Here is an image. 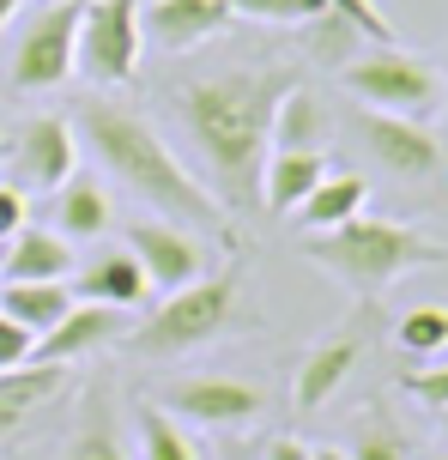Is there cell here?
<instances>
[{
	"label": "cell",
	"instance_id": "obj_10",
	"mask_svg": "<svg viewBox=\"0 0 448 460\" xmlns=\"http://www.w3.org/2000/svg\"><path fill=\"white\" fill-rule=\"evenodd\" d=\"M13 164H19V182L55 194V188L79 170V134H73V121H61V115H37V121H24Z\"/></svg>",
	"mask_w": 448,
	"mask_h": 460
},
{
	"label": "cell",
	"instance_id": "obj_20",
	"mask_svg": "<svg viewBox=\"0 0 448 460\" xmlns=\"http://www.w3.org/2000/svg\"><path fill=\"white\" fill-rule=\"evenodd\" d=\"M364 200H370V182H364L357 170H346V176L328 170V176L315 182V194L297 207V218H303L309 236H315V230H339V225H352L357 212H364Z\"/></svg>",
	"mask_w": 448,
	"mask_h": 460
},
{
	"label": "cell",
	"instance_id": "obj_27",
	"mask_svg": "<svg viewBox=\"0 0 448 460\" xmlns=\"http://www.w3.org/2000/svg\"><path fill=\"white\" fill-rule=\"evenodd\" d=\"M31 351H37V333H31V327H19L13 315H0V369L31 364Z\"/></svg>",
	"mask_w": 448,
	"mask_h": 460
},
{
	"label": "cell",
	"instance_id": "obj_35",
	"mask_svg": "<svg viewBox=\"0 0 448 460\" xmlns=\"http://www.w3.org/2000/svg\"><path fill=\"white\" fill-rule=\"evenodd\" d=\"M443 176H448V158H443Z\"/></svg>",
	"mask_w": 448,
	"mask_h": 460
},
{
	"label": "cell",
	"instance_id": "obj_2",
	"mask_svg": "<svg viewBox=\"0 0 448 460\" xmlns=\"http://www.w3.org/2000/svg\"><path fill=\"white\" fill-rule=\"evenodd\" d=\"M79 134H85V146L97 152V164H103L127 194H140L158 218L189 225V230H224V207L176 164V152L158 139V128H152L140 110L97 97V103L79 110Z\"/></svg>",
	"mask_w": 448,
	"mask_h": 460
},
{
	"label": "cell",
	"instance_id": "obj_13",
	"mask_svg": "<svg viewBox=\"0 0 448 460\" xmlns=\"http://www.w3.org/2000/svg\"><path fill=\"white\" fill-rule=\"evenodd\" d=\"M121 327H127V309H110V303H79L61 315V322L37 333V351H31V364H73V358H85L92 345L116 340Z\"/></svg>",
	"mask_w": 448,
	"mask_h": 460
},
{
	"label": "cell",
	"instance_id": "obj_17",
	"mask_svg": "<svg viewBox=\"0 0 448 460\" xmlns=\"http://www.w3.org/2000/svg\"><path fill=\"white\" fill-rule=\"evenodd\" d=\"M6 279H73V243L61 230H43V225H24L13 236V249L0 261Z\"/></svg>",
	"mask_w": 448,
	"mask_h": 460
},
{
	"label": "cell",
	"instance_id": "obj_18",
	"mask_svg": "<svg viewBox=\"0 0 448 460\" xmlns=\"http://www.w3.org/2000/svg\"><path fill=\"white\" fill-rule=\"evenodd\" d=\"M103 225H110V194H103V182L73 170L67 182L55 188V225L48 230H61L67 243H85V236H103Z\"/></svg>",
	"mask_w": 448,
	"mask_h": 460
},
{
	"label": "cell",
	"instance_id": "obj_5",
	"mask_svg": "<svg viewBox=\"0 0 448 460\" xmlns=\"http://www.w3.org/2000/svg\"><path fill=\"white\" fill-rule=\"evenodd\" d=\"M346 92L364 103V110H382V115H406V121H430L443 110V73L412 61L400 49H376L346 67Z\"/></svg>",
	"mask_w": 448,
	"mask_h": 460
},
{
	"label": "cell",
	"instance_id": "obj_6",
	"mask_svg": "<svg viewBox=\"0 0 448 460\" xmlns=\"http://www.w3.org/2000/svg\"><path fill=\"white\" fill-rule=\"evenodd\" d=\"M140 6L145 0H85V19H79V49H73V67L103 85H127L140 73Z\"/></svg>",
	"mask_w": 448,
	"mask_h": 460
},
{
	"label": "cell",
	"instance_id": "obj_15",
	"mask_svg": "<svg viewBox=\"0 0 448 460\" xmlns=\"http://www.w3.org/2000/svg\"><path fill=\"white\" fill-rule=\"evenodd\" d=\"M145 291H152V279H145V267L134 254H103V261H92L85 273L73 279V297L79 303H110V309H140Z\"/></svg>",
	"mask_w": 448,
	"mask_h": 460
},
{
	"label": "cell",
	"instance_id": "obj_31",
	"mask_svg": "<svg viewBox=\"0 0 448 460\" xmlns=\"http://www.w3.org/2000/svg\"><path fill=\"white\" fill-rule=\"evenodd\" d=\"M267 460H315V448H303L297 437H279L273 448H267Z\"/></svg>",
	"mask_w": 448,
	"mask_h": 460
},
{
	"label": "cell",
	"instance_id": "obj_29",
	"mask_svg": "<svg viewBox=\"0 0 448 460\" xmlns=\"http://www.w3.org/2000/svg\"><path fill=\"white\" fill-rule=\"evenodd\" d=\"M346 460H406V442L394 437V430H382V424H376V430H364V437H357V448Z\"/></svg>",
	"mask_w": 448,
	"mask_h": 460
},
{
	"label": "cell",
	"instance_id": "obj_16",
	"mask_svg": "<svg viewBox=\"0 0 448 460\" xmlns=\"http://www.w3.org/2000/svg\"><path fill=\"white\" fill-rule=\"evenodd\" d=\"M73 309V285L67 279H6L0 285V315H13L31 333H48Z\"/></svg>",
	"mask_w": 448,
	"mask_h": 460
},
{
	"label": "cell",
	"instance_id": "obj_8",
	"mask_svg": "<svg viewBox=\"0 0 448 460\" xmlns=\"http://www.w3.org/2000/svg\"><path fill=\"white\" fill-rule=\"evenodd\" d=\"M127 243H134V261L145 267V279L158 285V291H182L200 279V236L189 225H170V218H145V225L127 230Z\"/></svg>",
	"mask_w": 448,
	"mask_h": 460
},
{
	"label": "cell",
	"instance_id": "obj_22",
	"mask_svg": "<svg viewBox=\"0 0 448 460\" xmlns=\"http://www.w3.org/2000/svg\"><path fill=\"white\" fill-rule=\"evenodd\" d=\"M357 364V340L346 333V340H328V345H315L303 364H297V406L303 412H315V406H328L333 388H346V376H352Z\"/></svg>",
	"mask_w": 448,
	"mask_h": 460
},
{
	"label": "cell",
	"instance_id": "obj_3",
	"mask_svg": "<svg viewBox=\"0 0 448 460\" xmlns=\"http://www.w3.org/2000/svg\"><path fill=\"white\" fill-rule=\"evenodd\" d=\"M303 254L321 273H333L339 285H352V291H382V285H394V279L412 273V267H443L448 261L443 243L418 236L412 225L364 218V212L339 230H315L303 243Z\"/></svg>",
	"mask_w": 448,
	"mask_h": 460
},
{
	"label": "cell",
	"instance_id": "obj_11",
	"mask_svg": "<svg viewBox=\"0 0 448 460\" xmlns=\"http://www.w3.org/2000/svg\"><path fill=\"white\" fill-rule=\"evenodd\" d=\"M231 19H236V13L224 6V0H145V6H140V31L158 49H170V55L200 49L206 37H218Z\"/></svg>",
	"mask_w": 448,
	"mask_h": 460
},
{
	"label": "cell",
	"instance_id": "obj_34",
	"mask_svg": "<svg viewBox=\"0 0 448 460\" xmlns=\"http://www.w3.org/2000/svg\"><path fill=\"white\" fill-rule=\"evenodd\" d=\"M443 437H448V406H443Z\"/></svg>",
	"mask_w": 448,
	"mask_h": 460
},
{
	"label": "cell",
	"instance_id": "obj_14",
	"mask_svg": "<svg viewBox=\"0 0 448 460\" xmlns=\"http://www.w3.org/2000/svg\"><path fill=\"white\" fill-rule=\"evenodd\" d=\"M321 176H328V152H267L260 200H267V212H297Z\"/></svg>",
	"mask_w": 448,
	"mask_h": 460
},
{
	"label": "cell",
	"instance_id": "obj_12",
	"mask_svg": "<svg viewBox=\"0 0 448 460\" xmlns=\"http://www.w3.org/2000/svg\"><path fill=\"white\" fill-rule=\"evenodd\" d=\"M364 139H370V158L394 176H430L443 164V146L425 121H406V115H382L364 110Z\"/></svg>",
	"mask_w": 448,
	"mask_h": 460
},
{
	"label": "cell",
	"instance_id": "obj_1",
	"mask_svg": "<svg viewBox=\"0 0 448 460\" xmlns=\"http://www.w3.org/2000/svg\"><path fill=\"white\" fill-rule=\"evenodd\" d=\"M297 85V73L260 67V73H218L200 85H182V128L194 134L200 158L213 170V188L242 207L260 200V170L273 152V110Z\"/></svg>",
	"mask_w": 448,
	"mask_h": 460
},
{
	"label": "cell",
	"instance_id": "obj_9",
	"mask_svg": "<svg viewBox=\"0 0 448 460\" xmlns=\"http://www.w3.org/2000/svg\"><path fill=\"white\" fill-rule=\"evenodd\" d=\"M267 400H260L255 382H236V376H194L182 388H170V418H189V424H249Z\"/></svg>",
	"mask_w": 448,
	"mask_h": 460
},
{
	"label": "cell",
	"instance_id": "obj_4",
	"mask_svg": "<svg viewBox=\"0 0 448 460\" xmlns=\"http://www.w3.org/2000/svg\"><path fill=\"white\" fill-rule=\"evenodd\" d=\"M236 273H200L194 285H182V291H170L164 309L152 315V322L140 327V351L145 358H176V351H194V345H206L224 333V322H231L236 309Z\"/></svg>",
	"mask_w": 448,
	"mask_h": 460
},
{
	"label": "cell",
	"instance_id": "obj_19",
	"mask_svg": "<svg viewBox=\"0 0 448 460\" xmlns=\"http://www.w3.org/2000/svg\"><path fill=\"white\" fill-rule=\"evenodd\" d=\"M61 369H67V364H19V369H0V442L13 437V430H19V424L37 412L43 400H55Z\"/></svg>",
	"mask_w": 448,
	"mask_h": 460
},
{
	"label": "cell",
	"instance_id": "obj_26",
	"mask_svg": "<svg viewBox=\"0 0 448 460\" xmlns=\"http://www.w3.org/2000/svg\"><path fill=\"white\" fill-rule=\"evenodd\" d=\"M61 460H127V455H121V437L110 430V418H92V424L73 437V448Z\"/></svg>",
	"mask_w": 448,
	"mask_h": 460
},
{
	"label": "cell",
	"instance_id": "obj_23",
	"mask_svg": "<svg viewBox=\"0 0 448 460\" xmlns=\"http://www.w3.org/2000/svg\"><path fill=\"white\" fill-rule=\"evenodd\" d=\"M394 340H400L412 358H436V351H448V309H443V303H418V309H406L400 327H394Z\"/></svg>",
	"mask_w": 448,
	"mask_h": 460
},
{
	"label": "cell",
	"instance_id": "obj_24",
	"mask_svg": "<svg viewBox=\"0 0 448 460\" xmlns=\"http://www.w3.org/2000/svg\"><path fill=\"white\" fill-rule=\"evenodd\" d=\"M140 437H145V460H200L194 437L170 412H140Z\"/></svg>",
	"mask_w": 448,
	"mask_h": 460
},
{
	"label": "cell",
	"instance_id": "obj_21",
	"mask_svg": "<svg viewBox=\"0 0 448 460\" xmlns=\"http://www.w3.org/2000/svg\"><path fill=\"white\" fill-rule=\"evenodd\" d=\"M321 146H328V110H321V97L291 85L279 97V110H273V152H321Z\"/></svg>",
	"mask_w": 448,
	"mask_h": 460
},
{
	"label": "cell",
	"instance_id": "obj_33",
	"mask_svg": "<svg viewBox=\"0 0 448 460\" xmlns=\"http://www.w3.org/2000/svg\"><path fill=\"white\" fill-rule=\"evenodd\" d=\"M315 460H346V455H339V448H315Z\"/></svg>",
	"mask_w": 448,
	"mask_h": 460
},
{
	"label": "cell",
	"instance_id": "obj_28",
	"mask_svg": "<svg viewBox=\"0 0 448 460\" xmlns=\"http://www.w3.org/2000/svg\"><path fill=\"white\" fill-rule=\"evenodd\" d=\"M400 388L418 394L425 406H436V412H443V406H448V364H436V369H406Z\"/></svg>",
	"mask_w": 448,
	"mask_h": 460
},
{
	"label": "cell",
	"instance_id": "obj_25",
	"mask_svg": "<svg viewBox=\"0 0 448 460\" xmlns=\"http://www.w3.org/2000/svg\"><path fill=\"white\" fill-rule=\"evenodd\" d=\"M236 19H267V24H315L333 13V0H224Z\"/></svg>",
	"mask_w": 448,
	"mask_h": 460
},
{
	"label": "cell",
	"instance_id": "obj_30",
	"mask_svg": "<svg viewBox=\"0 0 448 460\" xmlns=\"http://www.w3.org/2000/svg\"><path fill=\"white\" fill-rule=\"evenodd\" d=\"M24 230V194L19 188H0V243H13Z\"/></svg>",
	"mask_w": 448,
	"mask_h": 460
},
{
	"label": "cell",
	"instance_id": "obj_32",
	"mask_svg": "<svg viewBox=\"0 0 448 460\" xmlns=\"http://www.w3.org/2000/svg\"><path fill=\"white\" fill-rule=\"evenodd\" d=\"M13 13H19V0H0V31L13 24Z\"/></svg>",
	"mask_w": 448,
	"mask_h": 460
},
{
	"label": "cell",
	"instance_id": "obj_7",
	"mask_svg": "<svg viewBox=\"0 0 448 460\" xmlns=\"http://www.w3.org/2000/svg\"><path fill=\"white\" fill-rule=\"evenodd\" d=\"M79 19L85 0H55L24 24L19 49H13V85L19 92H55L73 73V49H79Z\"/></svg>",
	"mask_w": 448,
	"mask_h": 460
}]
</instances>
